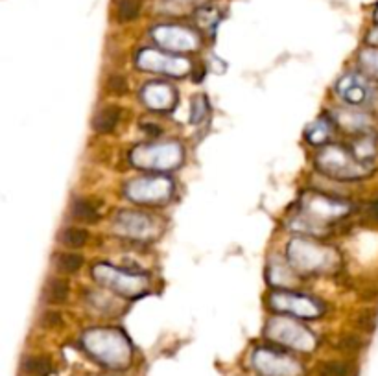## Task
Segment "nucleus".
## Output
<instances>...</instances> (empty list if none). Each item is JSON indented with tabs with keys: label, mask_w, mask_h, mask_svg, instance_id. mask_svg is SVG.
<instances>
[{
	"label": "nucleus",
	"mask_w": 378,
	"mask_h": 376,
	"mask_svg": "<svg viewBox=\"0 0 378 376\" xmlns=\"http://www.w3.org/2000/svg\"><path fill=\"white\" fill-rule=\"evenodd\" d=\"M61 323V316L60 312H46L45 316L41 317V325L46 328H52V327H58Z\"/></svg>",
	"instance_id": "obj_10"
},
{
	"label": "nucleus",
	"mask_w": 378,
	"mask_h": 376,
	"mask_svg": "<svg viewBox=\"0 0 378 376\" xmlns=\"http://www.w3.org/2000/svg\"><path fill=\"white\" fill-rule=\"evenodd\" d=\"M142 2L140 0H119V20L120 22H130L140 15Z\"/></svg>",
	"instance_id": "obj_6"
},
{
	"label": "nucleus",
	"mask_w": 378,
	"mask_h": 376,
	"mask_svg": "<svg viewBox=\"0 0 378 376\" xmlns=\"http://www.w3.org/2000/svg\"><path fill=\"white\" fill-rule=\"evenodd\" d=\"M120 120V109L116 105H107L104 109H100L96 113L95 120H93V128L98 133H109L116 128Z\"/></svg>",
	"instance_id": "obj_1"
},
{
	"label": "nucleus",
	"mask_w": 378,
	"mask_h": 376,
	"mask_svg": "<svg viewBox=\"0 0 378 376\" xmlns=\"http://www.w3.org/2000/svg\"><path fill=\"white\" fill-rule=\"evenodd\" d=\"M371 213H373L374 216H377V218H378V199H377V201H374L373 205H371Z\"/></svg>",
	"instance_id": "obj_11"
},
{
	"label": "nucleus",
	"mask_w": 378,
	"mask_h": 376,
	"mask_svg": "<svg viewBox=\"0 0 378 376\" xmlns=\"http://www.w3.org/2000/svg\"><path fill=\"white\" fill-rule=\"evenodd\" d=\"M69 297V282L65 278H52L45 288V299L52 304H61Z\"/></svg>",
	"instance_id": "obj_2"
},
{
	"label": "nucleus",
	"mask_w": 378,
	"mask_h": 376,
	"mask_svg": "<svg viewBox=\"0 0 378 376\" xmlns=\"http://www.w3.org/2000/svg\"><path fill=\"white\" fill-rule=\"evenodd\" d=\"M353 369L344 361H327L318 369V376H351Z\"/></svg>",
	"instance_id": "obj_8"
},
{
	"label": "nucleus",
	"mask_w": 378,
	"mask_h": 376,
	"mask_svg": "<svg viewBox=\"0 0 378 376\" xmlns=\"http://www.w3.org/2000/svg\"><path fill=\"white\" fill-rule=\"evenodd\" d=\"M70 214L74 216L76 220H80V222H96L98 220V210L90 201L87 199H76L72 207H70Z\"/></svg>",
	"instance_id": "obj_4"
},
{
	"label": "nucleus",
	"mask_w": 378,
	"mask_h": 376,
	"mask_svg": "<svg viewBox=\"0 0 378 376\" xmlns=\"http://www.w3.org/2000/svg\"><path fill=\"white\" fill-rule=\"evenodd\" d=\"M83 264V258L76 253H63L60 257L55 258V267L60 269L61 273H74L78 271Z\"/></svg>",
	"instance_id": "obj_7"
},
{
	"label": "nucleus",
	"mask_w": 378,
	"mask_h": 376,
	"mask_svg": "<svg viewBox=\"0 0 378 376\" xmlns=\"http://www.w3.org/2000/svg\"><path fill=\"white\" fill-rule=\"evenodd\" d=\"M22 371L30 376H46L52 371V361L46 356H30L22 361Z\"/></svg>",
	"instance_id": "obj_3"
},
{
	"label": "nucleus",
	"mask_w": 378,
	"mask_h": 376,
	"mask_svg": "<svg viewBox=\"0 0 378 376\" xmlns=\"http://www.w3.org/2000/svg\"><path fill=\"white\" fill-rule=\"evenodd\" d=\"M87 238H89V234H87V231H83V229L69 227L61 233L60 240L67 248H83L85 243H87Z\"/></svg>",
	"instance_id": "obj_5"
},
{
	"label": "nucleus",
	"mask_w": 378,
	"mask_h": 376,
	"mask_svg": "<svg viewBox=\"0 0 378 376\" xmlns=\"http://www.w3.org/2000/svg\"><path fill=\"white\" fill-rule=\"evenodd\" d=\"M107 89L113 94H124L128 90V85H126V79L122 76H111L107 79Z\"/></svg>",
	"instance_id": "obj_9"
}]
</instances>
